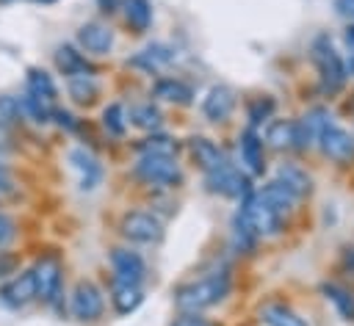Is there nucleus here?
Returning a JSON list of instances; mask_svg holds the SVG:
<instances>
[{
    "label": "nucleus",
    "instance_id": "nucleus-11",
    "mask_svg": "<svg viewBox=\"0 0 354 326\" xmlns=\"http://www.w3.org/2000/svg\"><path fill=\"white\" fill-rule=\"evenodd\" d=\"M111 268H113V279L127 282V285H141V279L147 274V265H144L141 254L133 251V249H124V246L111 251Z\"/></svg>",
    "mask_w": 354,
    "mask_h": 326
},
{
    "label": "nucleus",
    "instance_id": "nucleus-38",
    "mask_svg": "<svg viewBox=\"0 0 354 326\" xmlns=\"http://www.w3.org/2000/svg\"><path fill=\"white\" fill-rule=\"evenodd\" d=\"M8 149H14V130H11V124L0 122V155Z\"/></svg>",
    "mask_w": 354,
    "mask_h": 326
},
{
    "label": "nucleus",
    "instance_id": "nucleus-12",
    "mask_svg": "<svg viewBox=\"0 0 354 326\" xmlns=\"http://www.w3.org/2000/svg\"><path fill=\"white\" fill-rule=\"evenodd\" d=\"M77 44L88 55H105L113 47V30L102 22H86L77 28Z\"/></svg>",
    "mask_w": 354,
    "mask_h": 326
},
{
    "label": "nucleus",
    "instance_id": "nucleus-32",
    "mask_svg": "<svg viewBox=\"0 0 354 326\" xmlns=\"http://www.w3.org/2000/svg\"><path fill=\"white\" fill-rule=\"evenodd\" d=\"M102 127L108 130V135H124L127 130V119H124V108L119 102H111L105 111H102Z\"/></svg>",
    "mask_w": 354,
    "mask_h": 326
},
{
    "label": "nucleus",
    "instance_id": "nucleus-21",
    "mask_svg": "<svg viewBox=\"0 0 354 326\" xmlns=\"http://www.w3.org/2000/svg\"><path fill=\"white\" fill-rule=\"evenodd\" d=\"M241 160H243L249 174H263V169H266V163H263V141L257 138L254 130H246L241 135Z\"/></svg>",
    "mask_w": 354,
    "mask_h": 326
},
{
    "label": "nucleus",
    "instance_id": "nucleus-27",
    "mask_svg": "<svg viewBox=\"0 0 354 326\" xmlns=\"http://www.w3.org/2000/svg\"><path fill=\"white\" fill-rule=\"evenodd\" d=\"M260 318L268 323V326H307L304 318H299L290 307L285 304H266L260 309Z\"/></svg>",
    "mask_w": 354,
    "mask_h": 326
},
{
    "label": "nucleus",
    "instance_id": "nucleus-20",
    "mask_svg": "<svg viewBox=\"0 0 354 326\" xmlns=\"http://www.w3.org/2000/svg\"><path fill=\"white\" fill-rule=\"evenodd\" d=\"M152 94L158 99H166V102H177V105H188L194 99V91L188 83L177 80V77H160L155 86H152Z\"/></svg>",
    "mask_w": 354,
    "mask_h": 326
},
{
    "label": "nucleus",
    "instance_id": "nucleus-39",
    "mask_svg": "<svg viewBox=\"0 0 354 326\" xmlns=\"http://www.w3.org/2000/svg\"><path fill=\"white\" fill-rule=\"evenodd\" d=\"M11 188H14V182H11V171L0 163V196H3V193H8Z\"/></svg>",
    "mask_w": 354,
    "mask_h": 326
},
{
    "label": "nucleus",
    "instance_id": "nucleus-35",
    "mask_svg": "<svg viewBox=\"0 0 354 326\" xmlns=\"http://www.w3.org/2000/svg\"><path fill=\"white\" fill-rule=\"evenodd\" d=\"M19 268V257L14 251H3L0 249V282H6L8 276H14Z\"/></svg>",
    "mask_w": 354,
    "mask_h": 326
},
{
    "label": "nucleus",
    "instance_id": "nucleus-7",
    "mask_svg": "<svg viewBox=\"0 0 354 326\" xmlns=\"http://www.w3.org/2000/svg\"><path fill=\"white\" fill-rule=\"evenodd\" d=\"M119 232L133 243H158L163 238V224L158 215L147 210H130L122 215Z\"/></svg>",
    "mask_w": 354,
    "mask_h": 326
},
{
    "label": "nucleus",
    "instance_id": "nucleus-29",
    "mask_svg": "<svg viewBox=\"0 0 354 326\" xmlns=\"http://www.w3.org/2000/svg\"><path fill=\"white\" fill-rule=\"evenodd\" d=\"M19 105H22V116H25V119H30V122H36V124H47V122H53V111H55V105L41 102V99H36V97H30V94L19 97Z\"/></svg>",
    "mask_w": 354,
    "mask_h": 326
},
{
    "label": "nucleus",
    "instance_id": "nucleus-37",
    "mask_svg": "<svg viewBox=\"0 0 354 326\" xmlns=\"http://www.w3.org/2000/svg\"><path fill=\"white\" fill-rule=\"evenodd\" d=\"M171 326H210L199 312H183Z\"/></svg>",
    "mask_w": 354,
    "mask_h": 326
},
{
    "label": "nucleus",
    "instance_id": "nucleus-10",
    "mask_svg": "<svg viewBox=\"0 0 354 326\" xmlns=\"http://www.w3.org/2000/svg\"><path fill=\"white\" fill-rule=\"evenodd\" d=\"M0 301H3L8 309H22V307H28L30 301H36V285H33L30 271H22V274L8 276V279L0 285Z\"/></svg>",
    "mask_w": 354,
    "mask_h": 326
},
{
    "label": "nucleus",
    "instance_id": "nucleus-26",
    "mask_svg": "<svg viewBox=\"0 0 354 326\" xmlns=\"http://www.w3.org/2000/svg\"><path fill=\"white\" fill-rule=\"evenodd\" d=\"M321 293H324L326 301L335 304V309H337L346 320H354V296H351L346 287H340V285H335V282H326V285H321Z\"/></svg>",
    "mask_w": 354,
    "mask_h": 326
},
{
    "label": "nucleus",
    "instance_id": "nucleus-1",
    "mask_svg": "<svg viewBox=\"0 0 354 326\" xmlns=\"http://www.w3.org/2000/svg\"><path fill=\"white\" fill-rule=\"evenodd\" d=\"M227 293H230V274L216 271V274L199 276L188 285H180L177 293H174V304L183 312H202V309L218 304Z\"/></svg>",
    "mask_w": 354,
    "mask_h": 326
},
{
    "label": "nucleus",
    "instance_id": "nucleus-17",
    "mask_svg": "<svg viewBox=\"0 0 354 326\" xmlns=\"http://www.w3.org/2000/svg\"><path fill=\"white\" fill-rule=\"evenodd\" d=\"M25 94H30V97H36V99H41V102L55 105L58 88H55L53 75H47L41 66H30L28 75H25Z\"/></svg>",
    "mask_w": 354,
    "mask_h": 326
},
{
    "label": "nucleus",
    "instance_id": "nucleus-3",
    "mask_svg": "<svg viewBox=\"0 0 354 326\" xmlns=\"http://www.w3.org/2000/svg\"><path fill=\"white\" fill-rule=\"evenodd\" d=\"M133 174L155 188H177L183 182V171L174 157L169 155H141L138 163L133 166Z\"/></svg>",
    "mask_w": 354,
    "mask_h": 326
},
{
    "label": "nucleus",
    "instance_id": "nucleus-41",
    "mask_svg": "<svg viewBox=\"0 0 354 326\" xmlns=\"http://www.w3.org/2000/svg\"><path fill=\"white\" fill-rule=\"evenodd\" d=\"M335 8L343 17H354V0H335Z\"/></svg>",
    "mask_w": 354,
    "mask_h": 326
},
{
    "label": "nucleus",
    "instance_id": "nucleus-16",
    "mask_svg": "<svg viewBox=\"0 0 354 326\" xmlns=\"http://www.w3.org/2000/svg\"><path fill=\"white\" fill-rule=\"evenodd\" d=\"M277 182H279V185H282L293 199L307 196V193H310V188H313L310 174H307L301 166H296V163H282V166L277 169Z\"/></svg>",
    "mask_w": 354,
    "mask_h": 326
},
{
    "label": "nucleus",
    "instance_id": "nucleus-14",
    "mask_svg": "<svg viewBox=\"0 0 354 326\" xmlns=\"http://www.w3.org/2000/svg\"><path fill=\"white\" fill-rule=\"evenodd\" d=\"M53 61H55V69L64 75V77H75V75H94V66L91 61L72 44H58L55 52H53Z\"/></svg>",
    "mask_w": 354,
    "mask_h": 326
},
{
    "label": "nucleus",
    "instance_id": "nucleus-42",
    "mask_svg": "<svg viewBox=\"0 0 354 326\" xmlns=\"http://www.w3.org/2000/svg\"><path fill=\"white\" fill-rule=\"evenodd\" d=\"M346 265L354 268V249H346Z\"/></svg>",
    "mask_w": 354,
    "mask_h": 326
},
{
    "label": "nucleus",
    "instance_id": "nucleus-31",
    "mask_svg": "<svg viewBox=\"0 0 354 326\" xmlns=\"http://www.w3.org/2000/svg\"><path fill=\"white\" fill-rule=\"evenodd\" d=\"M260 196H263V199H266V202H268L279 215H285V213L293 207V202H296V199H293V196H290V193H288L277 180H274V182H268V185L260 191Z\"/></svg>",
    "mask_w": 354,
    "mask_h": 326
},
{
    "label": "nucleus",
    "instance_id": "nucleus-25",
    "mask_svg": "<svg viewBox=\"0 0 354 326\" xmlns=\"http://www.w3.org/2000/svg\"><path fill=\"white\" fill-rule=\"evenodd\" d=\"M124 19L133 33H144L152 25V3L149 0H124Z\"/></svg>",
    "mask_w": 354,
    "mask_h": 326
},
{
    "label": "nucleus",
    "instance_id": "nucleus-6",
    "mask_svg": "<svg viewBox=\"0 0 354 326\" xmlns=\"http://www.w3.org/2000/svg\"><path fill=\"white\" fill-rule=\"evenodd\" d=\"M105 309V298H102V290L91 282V279H77L72 293H69V312L77 318V320H97Z\"/></svg>",
    "mask_w": 354,
    "mask_h": 326
},
{
    "label": "nucleus",
    "instance_id": "nucleus-22",
    "mask_svg": "<svg viewBox=\"0 0 354 326\" xmlns=\"http://www.w3.org/2000/svg\"><path fill=\"white\" fill-rule=\"evenodd\" d=\"M69 160H72V166L80 171V188H94L97 180H100V174H102L97 157H94L91 152H86V149H72V152H69Z\"/></svg>",
    "mask_w": 354,
    "mask_h": 326
},
{
    "label": "nucleus",
    "instance_id": "nucleus-5",
    "mask_svg": "<svg viewBox=\"0 0 354 326\" xmlns=\"http://www.w3.org/2000/svg\"><path fill=\"white\" fill-rule=\"evenodd\" d=\"M313 61L321 72V88L324 91H337L343 83H346V66H343V58L335 52L332 41L329 39H318L315 47H313Z\"/></svg>",
    "mask_w": 354,
    "mask_h": 326
},
{
    "label": "nucleus",
    "instance_id": "nucleus-36",
    "mask_svg": "<svg viewBox=\"0 0 354 326\" xmlns=\"http://www.w3.org/2000/svg\"><path fill=\"white\" fill-rule=\"evenodd\" d=\"M17 238V221L8 213H0V249H6Z\"/></svg>",
    "mask_w": 354,
    "mask_h": 326
},
{
    "label": "nucleus",
    "instance_id": "nucleus-19",
    "mask_svg": "<svg viewBox=\"0 0 354 326\" xmlns=\"http://www.w3.org/2000/svg\"><path fill=\"white\" fill-rule=\"evenodd\" d=\"M169 61H171V47H166V44L158 41V44H149V47L138 50L127 64L136 66V69H141V72H158V69H163Z\"/></svg>",
    "mask_w": 354,
    "mask_h": 326
},
{
    "label": "nucleus",
    "instance_id": "nucleus-2",
    "mask_svg": "<svg viewBox=\"0 0 354 326\" xmlns=\"http://www.w3.org/2000/svg\"><path fill=\"white\" fill-rule=\"evenodd\" d=\"M33 285H36V298H41L44 304H58L61 298V285H64V262L58 254L47 251L39 254L33 268H30Z\"/></svg>",
    "mask_w": 354,
    "mask_h": 326
},
{
    "label": "nucleus",
    "instance_id": "nucleus-15",
    "mask_svg": "<svg viewBox=\"0 0 354 326\" xmlns=\"http://www.w3.org/2000/svg\"><path fill=\"white\" fill-rule=\"evenodd\" d=\"M232 108H235V91H232L230 86H213V88L207 91V97L202 99V113H205V119H210V122H224V119H230Z\"/></svg>",
    "mask_w": 354,
    "mask_h": 326
},
{
    "label": "nucleus",
    "instance_id": "nucleus-23",
    "mask_svg": "<svg viewBox=\"0 0 354 326\" xmlns=\"http://www.w3.org/2000/svg\"><path fill=\"white\" fill-rule=\"evenodd\" d=\"M266 141L274 149L296 146V119H274L266 127Z\"/></svg>",
    "mask_w": 354,
    "mask_h": 326
},
{
    "label": "nucleus",
    "instance_id": "nucleus-43",
    "mask_svg": "<svg viewBox=\"0 0 354 326\" xmlns=\"http://www.w3.org/2000/svg\"><path fill=\"white\" fill-rule=\"evenodd\" d=\"M30 3H39V6H53V3H58V0H30Z\"/></svg>",
    "mask_w": 354,
    "mask_h": 326
},
{
    "label": "nucleus",
    "instance_id": "nucleus-18",
    "mask_svg": "<svg viewBox=\"0 0 354 326\" xmlns=\"http://www.w3.org/2000/svg\"><path fill=\"white\" fill-rule=\"evenodd\" d=\"M141 301H144L141 285H127V282H116L113 279V285H111V304H113V309L119 315L136 312L141 307Z\"/></svg>",
    "mask_w": 354,
    "mask_h": 326
},
{
    "label": "nucleus",
    "instance_id": "nucleus-4",
    "mask_svg": "<svg viewBox=\"0 0 354 326\" xmlns=\"http://www.w3.org/2000/svg\"><path fill=\"white\" fill-rule=\"evenodd\" d=\"M238 215L246 221V227L257 235V238H266V235H277L282 229V215L257 193H249L243 199V207L238 210Z\"/></svg>",
    "mask_w": 354,
    "mask_h": 326
},
{
    "label": "nucleus",
    "instance_id": "nucleus-33",
    "mask_svg": "<svg viewBox=\"0 0 354 326\" xmlns=\"http://www.w3.org/2000/svg\"><path fill=\"white\" fill-rule=\"evenodd\" d=\"M0 122H6V124L22 122V105H19L17 97H11V94L0 97Z\"/></svg>",
    "mask_w": 354,
    "mask_h": 326
},
{
    "label": "nucleus",
    "instance_id": "nucleus-8",
    "mask_svg": "<svg viewBox=\"0 0 354 326\" xmlns=\"http://www.w3.org/2000/svg\"><path fill=\"white\" fill-rule=\"evenodd\" d=\"M315 138L321 141L324 155L332 157L335 163L346 166V163L354 160V138H351V133L343 130V127H337L332 119H326V122L318 127V135H315Z\"/></svg>",
    "mask_w": 354,
    "mask_h": 326
},
{
    "label": "nucleus",
    "instance_id": "nucleus-28",
    "mask_svg": "<svg viewBox=\"0 0 354 326\" xmlns=\"http://www.w3.org/2000/svg\"><path fill=\"white\" fill-rule=\"evenodd\" d=\"M136 149H138V155H169V157H174L177 155V141L163 135V133H152V135L141 138L136 144Z\"/></svg>",
    "mask_w": 354,
    "mask_h": 326
},
{
    "label": "nucleus",
    "instance_id": "nucleus-9",
    "mask_svg": "<svg viewBox=\"0 0 354 326\" xmlns=\"http://www.w3.org/2000/svg\"><path fill=\"white\" fill-rule=\"evenodd\" d=\"M205 185H207L210 193H221V196H230V199H246L249 196V177L243 171H238L235 166H230V163L205 174Z\"/></svg>",
    "mask_w": 354,
    "mask_h": 326
},
{
    "label": "nucleus",
    "instance_id": "nucleus-34",
    "mask_svg": "<svg viewBox=\"0 0 354 326\" xmlns=\"http://www.w3.org/2000/svg\"><path fill=\"white\" fill-rule=\"evenodd\" d=\"M274 99L271 97H257V99H252L249 102V122L252 124H260V122H266L271 113H274Z\"/></svg>",
    "mask_w": 354,
    "mask_h": 326
},
{
    "label": "nucleus",
    "instance_id": "nucleus-24",
    "mask_svg": "<svg viewBox=\"0 0 354 326\" xmlns=\"http://www.w3.org/2000/svg\"><path fill=\"white\" fill-rule=\"evenodd\" d=\"M66 91L77 105H91L100 94V83L94 80V75H75L66 77Z\"/></svg>",
    "mask_w": 354,
    "mask_h": 326
},
{
    "label": "nucleus",
    "instance_id": "nucleus-30",
    "mask_svg": "<svg viewBox=\"0 0 354 326\" xmlns=\"http://www.w3.org/2000/svg\"><path fill=\"white\" fill-rule=\"evenodd\" d=\"M130 122L136 124V127H141V130H158L160 127V122H163V116H160V111L152 105V102H138V105H133L130 108Z\"/></svg>",
    "mask_w": 354,
    "mask_h": 326
},
{
    "label": "nucleus",
    "instance_id": "nucleus-13",
    "mask_svg": "<svg viewBox=\"0 0 354 326\" xmlns=\"http://www.w3.org/2000/svg\"><path fill=\"white\" fill-rule=\"evenodd\" d=\"M188 152H191L194 163H196L205 174H210V171H216V169H221V166L227 163L221 146L213 144V141L205 138V135H194V138H188Z\"/></svg>",
    "mask_w": 354,
    "mask_h": 326
},
{
    "label": "nucleus",
    "instance_id": "nucleus-40",
    "mask_svg": "<svg viewBox=\"0 0 354 326\" xmlns=\"http://www.w3.org/2000/svg\"><path fill=\"white\" fill-rule=\"evenodd\" d=\"M122 3H124V0H97V6H100L102 14H113L116 8H122Z\"/></svg>",
    "mask_w": 354,
    "mask_h": 326
}]
</instances>
